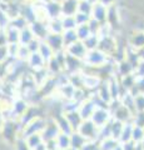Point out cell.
<instances>
[{
	"label": "cell",
	"mask_w": 144,
	"mask_h": 150,
	"mask_svg": "<svg viewBox=\"0 0 144 150\" xmlns=\"http://www.w3.org/2000/svg\"><path fill=\"white\" fill-rule=\"evenodd\" d=\"M92 19H94L100 24L101 21H105L108 18V8L103 4H100L99 1L93 4V9H92V14H90Z\"/></svg>",
	"instance_id": "277c9868"
},
{
	"label": "cell",
	"mask_w": 144,
	"mask_h": 150,
	"mask_svg": "<svg viewBox=\"0 0 144 150\" xmlns=\"http://www.w3.org/2000/svg\"><path fill=\"white\" fill-rule=\"evenodd\" d=\"M131 45L133 48H137V49H142L144 48V30L140 33H137L132 36V41H131Z\"/></svg>",
	"instance_id": "8992f818"
},
{
	"label": "cell",
	"mask_w": 144,
	"mask_h": 150,
	"mask_svg": "<svg viewBox=\"0 0 144 150\" xmlns=\"http://www.w3.org/2000/svg\"><path fill=\"white\" fill-rule=\"evenodd\" d=\"M109 119H110V112L105 109H100V108H96L90 118V120L98 126V128H101V126L106 125Z\"/></svg>",
	"instance_id": "3957f363"
},
{
	"label": "cell",
	"mask_w": 144,
	"mask_h": 150,
	"mask_svg": "<svg viewBox=\"0 0 144 150\" xmlns=\"http://www.w3.org/2000/svg\"><path fill=\"white\" fill-rule=\"evenodd\" d=\"M83 60L89 67H103L106 63V54L101 50H89Z\"/></svg>",
	"instance_id": "6da1fadb"
},
{
	"label": "cell",
	"mask_w": 144,
	"mask_h": 150,
	"mask_svg": "<svg viewBox=\"0 0 144 150\" xmlns=\"http://www.w3.org/2000/svg\"><path fill=\"white\" fill-rule=\"evenodd\" d=\"M65 53L68 55L73 56V58L84 59L87 53H88V50L85 48L84 43L80 41V40H78V41H75V43H73V44H70L69 46H67V48H65Z\"/></svg>",
	"instance_id": "7a4b0ae2"
},
{
	"label": "cell",
	"mask_w": 144,
	"mask_h": 150,
	"mask_svg": "<svg viewBox=\"0 0 144 150\" xmlns=\"http://www.w3.org/2000/svg\"><path fill=\"white\" fill-rule=\"evenodd\" d=\"M50 125H52L53 128H54V130H60V129H59V126H58V124L55 123V121H54V125H53V124H50ZM49 129H50L49 124H45L44 129H43V134H46V133H48V131H50ZM59 134H60V133H55V131H53V133H52V135H50V137H48V139H46V142H49V140H54L55 138L58 137Z\"/></svg>",
	"instance_id": "52a82bcc"
},
{
	"label": "cell",
	"mask_w": 144,
	"mask_h": 150,
	"mask_svg": "<svg viewBox=\"0 0 144 150\" xmlns=\"http://www.w3.org/2000/svg\"><path fill=\"white\" fill-rule=\"evenodd\" d=\"M63 36V43H64V48H67V46H69L70 44L75 43V41H78V35H77V31L75 29L74 30H65L62 34Z\"/></svg>",
	"instance_id": "5b68a950"
}]
</instances>
